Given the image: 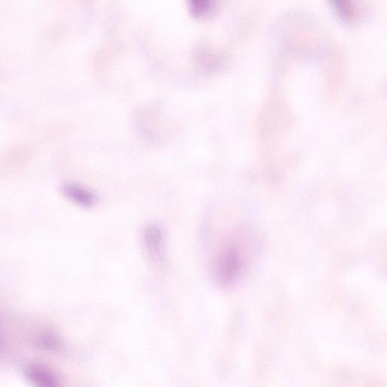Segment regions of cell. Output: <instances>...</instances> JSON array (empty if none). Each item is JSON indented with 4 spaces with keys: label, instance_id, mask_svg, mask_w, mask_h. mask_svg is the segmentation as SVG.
<instances>
[{
    "label": "cell",
    "instance_id": "2",
    "mask_svg": "<svg viewBox=\"0 0 387 387\" xmlns=\"http://www.w3.org/2000/svg\"><path fill=\"white\" fill-rule=\"evenodd\" d=\"M143 239L149 257L155 263L162 262L165 254V237L162 229L155 225H149Z\"/></svg>",
    "mask_w": 387,
    "mask_h": 387
},
{
    "label": "cell",
    "instance_id": "6",
    "mask_svg": "<svg viewBox=\"0 0 387 387\" xmlns=\"http://www.w3.org/2000/svg\"><path fill=\"white\" fill-rule=\"evenodd\" d=\"M213 3L210 0H193L190 3V8L193 13L201 15L209 11Z\"/></svg>",
    "mask_w": 387,
    "mask_h": 387
},
{
    "label": "cell",
    "instance_id": "3",
    "mask_svg": "<svg viewBox=\"0 0 387 387\" xmlns=\"http://www.w3.org/2000/svg\"><path fill=\"white\" fill-rule=\"evenodd\" d=\"M62 195L72 203L83 207H94L98 202L96 194L76 182H66L61 189Z\"/></svg>",
    "mask_w": 387,
    "mask_h": 387
},
{
    "label": "cell",
    "instance_id": "5",
    "mask_svg": "<svg viewBox=\"0 0 387 387\" xmlns=\"http://www.w3.org/2000/svg\"><path fill=\"white\" fill-rule=\"evenodd\" d=\"M333 4L336 12H338L344 19H350L355 13L354 8L349 2L335 0Z\"/></svg>",
    "mask_w": 387,
    "mask_h": 387
},
{
    "label": "cell",
    "instance_id": "4",
    "mask_svg": "<svg viewBox=\"0 0 387 387\" xmlns=\"http://www.w3.org/2000/svg\"><path fill=\"white\" fill-rule=\"evenodd\" d=\"M26 377L35 387H62L58 377L49 368L33 364L26 369Z\"/></svg>",
    "mask_w": 387,
    "mask_h": 387
},
{
    "label": "cell",
    "instance_id": "1",
    "mask_svg": "<svg viewBox=\"0 0 387 387\" xmlns=\"http://www.w3.org/2000/svg\"><path fill=\"white\" fill-rule=\"evenodd\" d=\"M246 266L241 249L237 245L230 243L216 259L214 272L216 282L222 287H230L241 279Z\"/></svg>",
    "mask_w": 387,
    "mask_h": 387
}]
</instances>
